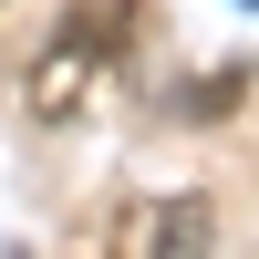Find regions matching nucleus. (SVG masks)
Returning a JSON list of instances; mask_svg holds the SVG:
<instances>
[{"instance_id":"f257e3e1","label":"nucleus","mask_w":259,"mask_h":259,"mask_svg":"<svg viewBox=\"0 0 259 259\" xmlns=\"http://www.w3.org/2000/svg\"><path fill=\"white\" fill-rule=\"evenodd\" d=\"M94 31H104V21H73L62 41H41V62H31V114H73V104H83V83H94Z\"/></svg>"},{"instance_id":"f03ea898","label":"nucleus","mask_w":259,"mask_h":259,"mask_svg":"<svg viewBox=\"0 0 259 259\" xmlns=\"http://www.w3.org/2000/svg\"><path fill=\"white\" fill-rule=\"evenodd\" d=\"M207 249V207L197 197H177V207H166V239H156V259H197Z\"/></svg>"}]
</instances>
